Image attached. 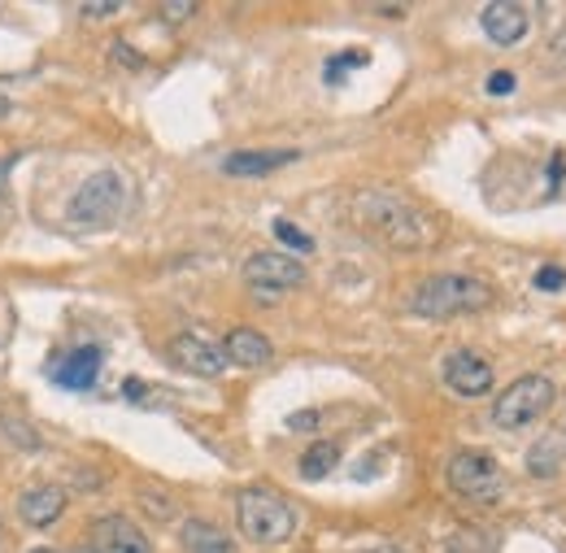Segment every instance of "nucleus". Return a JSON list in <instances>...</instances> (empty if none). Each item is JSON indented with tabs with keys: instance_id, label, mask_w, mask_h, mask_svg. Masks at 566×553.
I'll return each mask as SVG.
<instances>
[{
	"instance_id": "f257e3e1",
	"label": "nucleus",
	"mask_w": 566,
	"mask_h": 553,
	"mask_svg": "<svg viewBox=\"0 0 566 553\" xmlns=\"http://www.w3.org/2000/svg\"><path fill=\"white\" fill-rule=\"evenodd\" d=\"M354 222L397 253H423L440 244V218L397 188H366L354 197Z\"/></svg>"
},
{
	"instance_id": "f03ea898",
	"label": "nucleus",
	"mask_w": 566,
	"mask_h": 553,
	"mask_svg": "<svg viewBox=\"0 0 566 553\" xmlns=\"http://www.w3.org/2000/svg\"><path fill=\"white\" fill-rule=\"evenodd\" d=\"M493 301H496V292L489 279L458 275V271L423 279V283L410 292V310H415L419 319H436V323L462 319V314H480V310H489Z\"/></svg>"
},
{
	"instance_id": "7ed1b4c3",
	"label": "nucleus",
	"mask_w": 566,
	"mask_h": 553,
	"mask_svg": "<svg viewBox=\"0 0 566 553\" xmlns=\"http://www.w3.org/2000/svg\"><path fill=\"white\" fill-rule=\"evenodd\" d=\"M235 523H240V536L253 545H283L296 532V510L275 488H240Z\"/></svg>"
},
{
	"instance_id": "20e7f679",
	"label": "nucleus",
	"mask_w": 566,
	"mask_h": 553,
	"mask_svg": "<svg viewBox=\"0 0 566 553\" xmlns=\"http://www.w3.org/2000/svg\"><path fill=\"white\" fill-rule=\"evenodd\" d=\"M123 209H127V179L118 170H96L74 188L66 222L74 231H105L123 218Z\"/></svg>"
},
{
	"instance_id": "39448f33",
	"label": "nucleus",
	"mask_w": 566,
	"mask_h": 553,
	"mask_svg": "<svg viewBox=\"0 0 566 553\" xmlns=\"http://www.w3.org/2000/svg\"><path fill=\"white\" fill-rule=\"evenodd\" d=\"M554 401H558V388H554L549 375H523V379H514V384L496 397L493 422L501 431H518V427L536 422L545 410H554Z\"/></svg>"
},
{
	"instance_id": "423d86ee",
	"label": "nucleus",
	"mask_w": 566,
	"mask_h": 553,
	"mask_svg": "<svg viewBox=\"0 0 566 553\" xmlns=\"http://www.w3.org/2000/svg\"><path fill=\"white\" fill-rule=\"evenodd\" d=\"M444 480L449 488L458 492V497H467V501H480V505H489V501H501V492H505V471L496 467L489 453H453L449 458V467H444Z\"/></svg>"
},
{
	"instance_id": "0eeeda50",
	"label": "nucleus",
	"mask_w": 566,
	"mask_h": 553,
	"mask_svg": "<svg viewBox=\"0 0 566 553\" xmlns=\"http://www.w3.org/2000/svg\"><path fill=\"white\" fill-rule=\"evenodd\" d=\"M244 279H249V288H253L262 301H275L280 292H292V288L305 283V267H301L296 258H287V253L266 249V253H253V258L244 262Z\"/></svg>"
},
{
	"instance_id": "6e6552de",
	"label": "nucleus",
	"mask_w": 566,
	"mask_h": 553,
	"mask_svg": "<svg viewBox=\"0 0 566 553\" xmlns=\"http://www.w3.org/2000/svg\"><path fill=\"white\" fill-rule=\"evenodd\" d=\"M87 553H153L148 536L127 519V514H101L92 528H87Z\"/></svg>"
},
{
	"instance_id": "1a4fd4ad",
	"label": "nucleus",
	"mask_w": 566,
	"mask_h": 553,
	"mask_svg": "<svg viewBox=\"0 0 566 553\" xmlns=\"http://www.w3.org/2000/svg\"><path fill=\"white\" fill-rule=\"evenodd\" d=\"M493 362L471 353V348H458L444 357V384L458 393V397H484L493 393Z\"/></svg>"
},
{
	"instance_id": "9d476101",
	"label": "nucleus",
	"mask_w": 566,
	"mask_h": 553,
	"mask_svg": "<svg viewBox=\"0 0 566 553\" xmlns=\"http://www.w3.org/2000/svg\"><path fill=\"white\" fill-rule=\"evenodd\" d=\"M166 353H170V362H175L179 371H188V375L218 379V375L227 371V353H222V345H213V341H206V336H192V332L175 336Z\"/></svg>"
},
{
	"instance_id": "9b49d317",
	"label": "nucleus",
	"mask_w": 566,
	"mask_h": 553,
	"mask_svg": "<svg viewBox=\"0 0 566 553\" xmlns=\"http://www.w3.org/2000/svg\"><path fill=\"white\" fill-rule=\"evenodd\" d=\"M480 27H484V35H489L493 44L510 49V44H518V40L532 31V9L518 4V0H493V4L480 13Z\"/></svg>"
},
{
	"instance_id": "f8f14e48",
	"label": "nucleus",
	"mask_w": 566,
	"mask_h": 553,
	"mask_svg": "<svg viewBox=\"0 0 566 553\" xmlns=\"http://www.w3.org/2000/svg\"><path fill=\"white\" fill-rule=\"evenodd\" d=\"M66 505H71V497L62 484H35L18 497V519L27 528H53L66 514Z\"/></svg>"
},
{
	"instance_id": "ddd939ff",
	"label": "nucleus",
	"mask_w": 566,
	"mask_h": 553,
	"mask_svg": "<svg viewBox=\"0 0 566 553\" xmlns=\"http://www.w3.org/2000/svg\"><path fill=\"white\" fill-rule=\"evenodd\" d=\"M301 153L296 148H240L222 157V170L235 179H258V175H275L283 166H292Z\"/></svg>"
},
{
	"instance_id": "4468645a",
	"label": "nucleus",
	"mask_w": 566,
	"mask_h": 553,
	"mask_svg": "<svg viewBox=\"0 0 566 553\" xmlns=\"http://www.w3.org/2000/svg\"><path fill=\"white\" fill-rule=\"evenodd\" d=\"M96 375H101V348H92V345L71 348V353L53 366V384H62V388H71V393L92 388Z\"/></svg>"
},
{
	"instance_id": "2eb2a0df",
	"label": "nucleus",
	"mask_w": 566,
	"mask_h": 553,
	"mask_svg": "<svg viewBox=\"0 0 566 553\" xmlns=\"http://www.w3.org/2000/svg\"><path fill=\"white\" fill-rule=\"evenodd\" d=\"M227 362H235V366H266L271 357H275V345L262 336V332H253V327H235V332H227Z\"/></svg>"
},
{
	"instance_id": "dca6fc26",
	"label": "nucleus",
	"mask_w": 566,
	"mask_h": 553,
	"mask_svg": "<svg viewBox=\"0 0 566 553\" xmlns=\"http://www.w3.org/2000/svg\"><path fill=\"white\" fill-rule=\"evenodd\" d=\"M179 545L188 553H235V541H231L222 528L206 523V519H188V523L179 528Z\"/></svg>"
},
{
	"instance_id": "f3484780",
	"label": "nucleus",
	"mask_w": 566,
	"mask_h": 553,
	"mask_svg": "<svg viewBox=\"0 0 566 553\" xmlns=\"http://www.w3.org/2000/svg\"><path fill=\"white\" fill-rule=\"evenodd\" d=\"M566 462V445L558 436H545V440H536L532 449H527V471L536 476V480H554L558 471H563Z\"/></svg>"
},
{
	"instance_id": "a211bd4d",
	"label": "nucleus",
	"mask_w": 566,
	"mask_h": 553,
	"mask_svg": "<svg viewBox=\"0 0 566 553\" xmlns=\"http://www.w3.org/2000/svg\"><path fill=\"white\" fill-rule=\"evenodd\" d=\"M336 467H340V445L336 440H318L301 453V476L305 480H327Z\"/></svg>"
},
{
	"instance_id": "6ab92c4d",
	"label": "nucleus",
	"mask_w": 566,
	"mask_h": 553,
	"mask_svg": "<svg viewBox=\"0 0 566 553\" xmlns=\"http://www.w3.org/2000/svg\"><path fill=\"white\" fill-rule=\"evenodd\" d=\"M275 236H280L287 249H301V253H314V236H305L296 222H287V218H275Z\"/></svg>"
},
{
	"instance_id": "aec40b11",
	"label": "nucleus",
	"mask_w": 566,
	"mask_h": 553,
	"mask_svg": "<svg viewBox=\"0 0 566 553\" xmlns=\"http://www.w3.org/2000/svg\"><path fill=\"white\" fill-rule=\"evenodd\" d=\"M0 427H4V436H9V440H22L18 449H40V436H35V431H31V427H27L22 418L13 422L9 415H0Z\"/></svg>"
},
{
	"instance_id": "412c9836",
	"label": "nucleus",
	"mask_w": 566,
	"mask_h": 553,
	"mask_svg": "<svg viewBox=\"0 0 566 553\" xmlns=\"http://www.w3.org/2000/svg\"><path fill=\"white\" fill-rule=\"evenodd\" d=\"M536 288H541V292H563L566 271L563 267H541V271H536Z\"/></svg>"
},
{
	"instance_id": "4be33fe9",
	"label": "nucleus",
	"mask_w": 566,
	"mask_h": 553,
	"mask_svg": "<svg viewBox=\"0 0 566 553\" xmlns=\"http://www.w3.org/2000/svg\"><path fill=\"white\" fill-rule=\"evenodd\" d=\"M192 13H197L192 0H170V4H161V18H166V22H188Z\"/></svg>"
},
{
	"instance_id": "5701e85b",
	"label": "nucleus",
	"mask_w": 566,
	"mask_h": 553,
	"mask_svg": "<svg viewBox=\"0 0 566 553\" xmlns=\"http://www.w3.org/2000/svg\"><path fill=\"white\" fill-rule=\"evenodd\" d=\"M489 92H493V96H505V92H514V74H510V70H496L493 79H489Z\"/></svg>"
},
{
	"instance_id": "b1692460",
	"label": "nucleus",
	"mask_w": 566,
	"mask_h": 553,
	"mask_svg": "<svg viewBox=\"0 0 566 553\" xmlns=\"http://www.w3.org/2000/svg\"><path fill=\"white\" fill-rule=\"evenodd\" d=\"M118 9H123V4H83L78 13H83V18H114Z\"/></svg>"
},
{
	"instance_id": "393cba45",
	"label": "nucleus",
	"mask_w": 566,
	"mask_h": 553,
	"mask_svg": "<svg viewBox=\"0 0 566 553\" xmlns=\"http://www.w3.org/2000/svg\"><path fill=\"white\" fill-rule=\"evenodd\" d=\"M318 422V415H296V418H287V427H314Z\"/></svg>"
},
{
	"instance_id": "a878e982",
	"label": "nucleus",
	"mask_w": 566,
	"mask_h": 553,
	"mask_svg": "<svg viewBox=\"0 0 566 553\" xmlns=\"http://www.w3.org/2000/svg\"><path fill=\"white\" fill-rule=\"evenodd\" d=\"M9 109H13V101H9L4 92H0V118H9Z\"/></svg>"
},
{
	"instance_id": "bb28decb",
	"label": "nucleus",
	"mask_w": 566,
	"mask_h": 553,
	"mask_svg": "<svg viewBox=\"0 0 566 553\" xmlns=\"http://www.w3.org/2000/svg\"><path fill=\"white\" fill-rule=\"evenodd\" d=\"M361 553H406V550H397V545H375V550H361Z\"/></svg>"
},
{
	"instance_id": "cd10ccee",
	"label": "nucleus",
	"mask_w": 566,
	"mask_h": 553,
	"mask_svg": "<svg viewBox=\"0 0 566 553\" xmlns=\"http://www.w3.org/2000/svg\"><path fill=\"white\" fill-rule=\"evenodd\" d=\"M31 553H62V550H49V545H40V550H31Z\"/></svg>"
}]
</instances>
